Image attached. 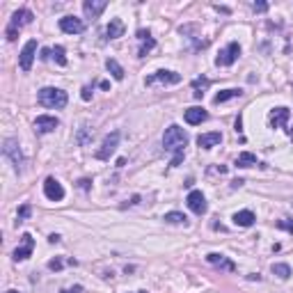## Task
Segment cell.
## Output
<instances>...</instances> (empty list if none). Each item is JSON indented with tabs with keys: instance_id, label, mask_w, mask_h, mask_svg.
I'll return each mask as SVG.
<instances>
[{
	"instance_id": "36",
	"label": "cell",
	"mask_w": 293,
	"mask_h": 293,
	"mask_svg": "<svg viewBox=\"0 0 293 293\" xmlns=\"http://www.w3.org/2000/svg\"><path fill=\"white\" fill-rule=\"evenodd\" d=\"M7 293H18V291H16V288H9V291H7Z\"/></svg>"
},
{
	"instance_id": "25",
	"label": "cell",
	"mask_w": 293,
	"mask_h": 293,
	"mask_svg": "<svg viewBox=\"0 0 293 293\" xmlns=\"http://www.w3.org/2000/svg\"><path fill=\"white\" fill-rule=\"evenodd\" d=\"M165 222H172V224H186V215H183V213H179V211H172V213H167V215H165Z\"/></svg>"
},
{
	"instance_id": "15",
	"label": "cell",
	"mask_w": 293,
	"mask_h": 293,
	"mask_svg": "<svg viewBox=\"0 0 293 293\" xmlns=\"http://www.w3.org/2000/svg\"><path fill=\"white\" fill-rule=\"evenodd\" d=\"M220 140H222V135H220L218 131H213V133H201V135L197 137V144H199L201 149H211V146L220 144Z\"/></svg>"
},
{
	"instance_id": "35",
	"label": "cell",
	"mask_w": 293,
	"mask_h": 293,
	"mask_svg": "<svg viewBox=\"0 0 293 293\" xmlns=\"http://www.w3.org/2000/svg\"><path fill=\"white\" fill-rule=\"evenodd\" d=\"M78 291H80V286H76V288H73V291H67V288H62V291H60V293H78Z\"/></svg>"
},
{
	"instance_id": "22",
	"label": "cell",
	"mask_w": 293,
	"mask_h": 293,
	"mask_svg": "<svg viewBox=\"0 0 293 293\" xmlns=\"http://www.w3.org/2000/svg\"><path fill=\"white\" fill-rule=\"evenodd\" d=\"M236 96H243V90H238V87H231V90H222L215 94V103H224V101L229 99H236Z\"/></svg>"
},
{
	"instance_id": "11",
	"label": "cell",
	"mask_w": 293,
	"mask_h": 293,
	"mask_svg": "<svg viewBox=\"0 0 293 293\" xmlns=\"http://www.w3.org/2000/svg\"><path fill=\"white\" fill-rule=\"evenodd\" d=\"M60 126V122H57V117H50V114H39V117L35 119V131L37 133H50V131H55V128Z\"/></svg>"
},
{
	"instance_id": "9",
	"label": "cell",
	"mask_w": 293,
	"mask_h": 293,
	"mask_svg": "<svg viewBox=\"0 0 293 293\" xmlns=\"http://www.w3.org/2000/svg\"><path fill=\"white\" fill-rule=\"evenodd\" d=\"M35 53H37V41L30 39L21 50V57H18V64H21L23 71H30L32 69V62H35Z\"/></svg>"
},
{
	"instance_id": "37",
	"label": "cell",
	"mask_w": 293,
	"mask_h": 293,
	"mask_svg": "<svg viewBox=\"0 0 293 293\" xmlns=\"http://www.w3.org/2000/svg\"><path fill=\"white\" fill-rule=\"evenodd\" d=\"M135 293H146V291H135Z\"/></svg>"
},
{
	"instance_id": "31",
	"label": "cell",
	"mask_w": 293,
	"mask_h": 293,
	"mask_svg": "<svg viewBox=\"0 0 293 293\" xmlns=\"http://www.w3.org/2000/svg\"><path fill=\"white\" fill-rule=\"evenodd\" d=\"M48 268H50V270H60V268H62V259H53V261H48Z\"/></svg>"
},
{
	"instance_id": "8",
	"label": "cell",
	"mask_w": 293,
	"mask_h": 293,
	"mask_svg": "<svg viewBox=\"0 0 293 293\" xmlns=\"http://www.w3.org/2000/svg\"><path fill=\"white\" fill-rule=\"evenodd\" d=\"M32 250H35V238H32L30 233H23V236H21V245L14 250V261H25L27 256L32 254Z\"/></svg>"
},
{
	"instance_id": "14",
	"label": "cell",
	"mask_w": 293,
	"mask_h": 293,
	"mask_svg": "<svg viewBox=\"0 0 293 293\" xmlns=\"http://www.w3.org/2000/svg\"><path fill=\"white\" fill-rule=\"evenodd\" d=\"M108 7L105 0H85L82 3V9H85V16L87 18H99V14Z\"/></svg>"
},
{
	"instance_id": "16",
	"label": "cell",
	"mask_w": 293,
	"mask_h": 293,
	"mask_svg": "<svg viewBox=\"0 0 293 293\" xmlns=\"http://www.w3.org/2000/svg\"><path fill=\"white\" fill-rule=\"evenodd\" d=\"M206 259H209V263L218 266V268L229 270V273H231V270H236V266H233V261H229L227 256H224V254H218V252H211V254L206 256Z\"/></svg>"
},
{
	"instance_id": "7",
	"label": "cell",
	"mask_w": 293,
	"mask_h": 293,
	"mask_svg": "<svg viewBox=\"0 0 293 293\" xmlns=\"http://www.w3.org/2000/svg\"><path fill=\"white\" fill-rule=\"evenodd\" d=\"M44 195L48 197L50 201H62L64 199V188L60 181H55L53 177H48L44 181Z\"/></svg>"
},
{
	"instance_id": "32",
	"label": "cell",
	"mask_w": 293,
	"mask_h": 293,
	"mask_svg": "<svg viewBox=\"0 0 293 293\" xmlns=\"http://www.w3.org/2000/svg\"><path fill=\"white\" fill-rule=\"evenodd\" d=\"M252 9H254V12H266V9H268V3H254Z\"/></svg>"
},
{
	"instance_id": "4",
	"label": "cell",
	"mask_w": 293,
	"mask_h": 293,
	"mask_svg": "<svg viewBox=\"0 0 293 293\" xmlns=\"http://www.w3.org/2000/svg\"><path fill=\"white\" fill-rule=\"evenodd\" d=\"M177 85V82H181V73L177 71H165V69H160V71L151 73L149 78H146V85Z\"/></svg>"
},
{
	"instance_id": "33",
	"label": "cell",
	"mask_w": 293,
	"mask_h": 293,
	"mask_svg": "<svg viewBox=\"0 0 293 293\" xmlns=\"http://www.w3.org/2000/svg\"><path fill=\"white\" fill-rule=\"evenodd\" d=\"M183 160V151H179V154H174V158H172V167H177L179 163Z\"/></svg>"
},
{
	"instance_id": "5",
	"label": "cell",
	"mask_w": 293,
	"mask_h": 293,
	"mask_svg": "<svg viewBox=\"0 0 293 293\" xmlns=\"http://www.w3.org/2000/svg\"><path fill=\"white\" fill-rule=\"evenodd\" d=\"M238 55H241V46H238V41H231V44H227V48L220 50V55L215 57V64L218 67H229V64H233L238 60Z\"/></svg>"
},
{
	"instance_id": "3",
	"label": "cell",
	"mask_w": 293,
	"mask_h": 293,
	"mask_svg": "<svg viewBox=\"0 0 293 293\" xmlns=\"http://www.w3.org/2000/svg\"><path fill=\"white\" fill-rule=\"evenodd\" d=\"M30 21H32L30 9H18V12H14L12 21H9V25H7V39L14 41V39H16V35H18V30H21L23 25H27Z\"/></svg>"
},
{
	"instance_id": "13",
	"label": "cell",
	"mask_w": 293,
	"mask_h": 293,
	"mask_svg": "<svg viewBox=\"0 0 293 293\" xmlns=\"http://www.w3.org/2000/svg\"><path fill=\"white\" fill-rule=\"evenodd\" d=\"M288 119H291V110L288 108H275L273 112H270L268 122H270L273 128H279V126H286Z\"/></svg>"
},
{
	"instance_id": "10",
	"label": "cell",
	"mask_w": 293,
	"mask_h": 293,
	"mask_svg": "<svg viewBox=\"0 0 293 293\" xmlns=\"http://www.w3.org/2000/svg\"><path fill=\"white\" fill-rule=\"evenodd\" d=\"M60 30L67 32V35H80V32L85 30V23L76 16H64V18H60Z\"/></svg>"
},
{
	"instance_id": "17",
	"label": "cell",
	"mask_w": 293,
	"mask_h": 293,
	"mask_svg": "<svg viewBox=\"0 0 293 293\" xmlns=\"http://www.w3.org/2000/svg\"><path fill=\"white\" fill-rule=\"evenodd\" d=\"M3 151H5V156H9L12 158V163L16 165V169L21 167V151H18V146H16V142L14 140H5V146H3Z\"/></svg>"
},
{
	"instance_id": "12",
	"label": "cell",
	"mask_w": 293,
	"mask_h": 293,
	"mask_svg": "<svg viewBox=\"0 0 293 293\" xmlns=\"http://www.w3.org/2000/svg\"><path fill=\"white\" fill-rule=\"evenodd\" d=\"M188 206H190V211L197 215L206 213V197L201 195V190H192L190 195H188Z\"/></svg>"
},
{
	"instance_id": "23",
	"label": "cell",
	"mask_w": 293,
	"mask_h": 293,
	"mask_svg": "<svg viewBox=\"0 0 293 293\" xmlns=\"http://www.w3.org/2000/svg\"><path fill=\"white\" fill-rule=\"evenodd\" d=\"M236 165L238 167H252V165H256V156L250 154V151H243V154H238Z\"/></svg>"
},
{
	"instance_id": "21",
	"label": "cell",
	"mask_w": 293,
	"mask_h": 293,
	"mask_svg": "<svg viewBox=\"0 0 293 293\" xmlns=\"http://www.w3.org/2000/svg\"><path fill=\"white\" fill-rule=\"evenodd\" d=\"M254 213L252 211H238L236 215H233V222L238 224V227H252L254 224Z\"/></svg>"
},
{
	"instance_id": "30",
	"label": "cell",
	"mask_w": 293,
	"mask_h": 293,
	"mask_svg": "<svg viewBox=\"0 0 293 293\" xmlns=\"http://www.w3.org/2000/svg\"><path fill=\"white\" fill-rule=\"evenodd\" d=\"M27 215H30V206H27V204H23L21 209H18V218H21V220H25Z\"/></svg>"
},
{
	"instance_id": "20",
	"label": "cell",
	"mask_w": 293,
	"mask_h": 293,
	"mask_svg": "<svg viewBox=\"0 0 293 293\" xmlns=\"http://www.w3.org/2000/svg\"><path fill=\"white\" fill-rule=\"evenodd\" d=\"M105 35H108V39H119L124 35V23L119 18H112L108 23V27H105Z\"/></svg>"
},
{
	"instance_id": "1",
	"label": "cell",
	"mask_w": 293,
	"mask_h": 293,
	"mask_svg": "<svg viewBox=\"0 0 293 293\" xmlns=\"http://www.w3.org/2000/svg\"><path fill=\"white\" fill-rule=\"evenodd\" d=\"M37 101H39L44 108H64L67 105V92L64 90H57V87H44V90H39V94H37Z\"/></svg>"
},
{
	"instance_id": "24",
	"label": "cell",
	"mask_w": 293,
	"mask_h": 293,
	"mask_svg": "<svg viewBox=\"0 0 293 293\" xmlns=\"http://www.w3.org/2000/svg\"><path fill=\"white\" fill-rule=\"evenodd\" d=\"M105 67H108V71L112 73L114 80H124V69H122V64H119L117 60H108V62H105Z\"/></svg>"
},
{
	"instance_id": "19",
	"label": "cell",
	"mask_w": 293,
	"mask_h": 293,
	"mask_svg": "<svg viewBox=\"0 0 293 293\" xmlns=\"http://www.w3.org/2000/svg\"><path fill=\"white\" fill-rule=\"evenodd\" d=\"M137 39L142 41V46H140V53H137V55H140V57H144V55L149 53V50L156 46V41H154V37H151L149 32H144V30H140V32H137Z\"/></svg>"
},
{
	"instance_id": "26",
	"label": "cell",
	"mask_w": 293,
	"mask_h": 293,
	"mask_svg": "<svg viewBox=\"0 0 293 293\" xmlns=\"http://www.w3.org/2000/svg\"><path fill=\"white\" fill-rule=\"evenodd\" d=\"M273 273L277 275V277H282V279H288V277H291V268H288L286 263H275V266H273Z\"/></svg>"
},
{
	"instance_id": "28",
	"label": "cell",
	"mask_w": 293,
	"mask_h": 293,
	"mask_svg": "<svg viewBox=\"0 0 293 293\" xmlns=\"http://www.w3.org/2000/svg\"><path fill=\"white\" fill-rule=\"evenodd\" d=\"M50 50H53L55 62H57L60 67H64V64H67V57H64V48H62V46H55V48H50Z\"/></svg>"
},
{
	"instance_id": "2",
	"label": "cell",
	"mask_w": 293,
	"mask_h": 293,
	"mask_svg": "<svg viewBox=\"0 0 293 293\" xmlns=\"http://www.w3.org/2000/svg\"><path fill=\"white\" fill-rule=\"evenodd\" d=\"M188 144V135H186V131L183 128H179L177 124H172V126L165 131V135H163V146L167 151H183V146Z\"/></svg>"
},
{
	"instance_id": "27",
	"label": "cell",
	"mask_w": 293,
	"mask_h": 293,
	"mask_svg": "<svg viewBox=\"0 0 293 293\" xmlns=\"http://www.w3.org/2000/svg\"><path fill=\"white\" fill-rule=\"evenodd\" d=\"M206 85H209V80H206V78H201V80L197 78V80L192 82V87H195V92H192V94H195V99H201V96H204V92H201V90H204Z\"/></svg>"
},
{
	"instance_id": "34",
	"label": "cell",
	"mask_w": 293,
	"mask_h": 293,
	"mask_svg": "<svg viewBox=\"0 0 293 293\" xmlns=\"http://www.w3.org/2000/svg\"><path fill=\"white\" fill-rule=\"evenodd\" d=\"M82 99H85V101L92 99V90H90V87H82Z\"/></svg>"
},
{
	"instance_id": "29",
	"label": "cell",
	"mask_w": 293,
	"mask_h": 293,
	"mask_svg": "<svg viewBox=\"0 0 293 293\" xmlns=\"http://www.w3.org/2000/svg\"><path fill=\"white\" fill-rule=\"evenodd\" d=\"M277 227L279 229H286L288 233H293V220H277Z\"/></svg>"
},
{
	"instance_id": "6",
	"label": "cell",
	"mask_w": 293,
	"mask_h": 293,
	"mask_svg": "<svg viewBox=\"0 0 293 293\" xmlns=\"http://www.w3.org/2000/svg\"><path fill=\"white\" fill-rule=\"evenodd\" d=\"M117 144H119V131H112L110 135H105L103 144H101V149L96 151V158L99 160H108L110 156L117 151Z\"/></svg>"
},
{
	"instance_id": "18",
	"label": "cell",
	"mask_w": 293,
	"mask_h": 293,
	"mask_svg": "<svg viewBox=\"0 0 293 293\" xmlns=\"http://www.w3.org/2000/svg\"><path fill=\"white\" fill-rule=\"evenodd\" d=\"M183 117H186V122L190 124V126H197V124L206 122V117H209V114H206V110H201V108H188Z\"/></svg>"
}]
</instances>
